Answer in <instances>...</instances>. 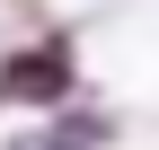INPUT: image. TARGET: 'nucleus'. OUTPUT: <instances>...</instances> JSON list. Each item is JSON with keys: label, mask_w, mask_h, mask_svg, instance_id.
<instances>
[{"label": "nucleus", "mask_w": 159, "mask_h": 150, "mask_svg": "<svg viewBox=\"0 0 159 150\" xmlns=\"http://www.w3.org/2000/svg\"><path fill=\"white\" fill-rule=\"evenodd\" d=\"M106 133H115L106 115H71V124H53V133H27L18 150H106Z\"/></svg>", "instance_id": "f03ea898"}, {"label": "nucleus", "mask_w": 159, "mask_h": 150, "mask_svg": "<svg viewBox=\"0 0 159 150\" xmlns=\"http://www.w3.org/2000/svg\"><path fill=\"white\" fill-rule=\"evenodd\" d=\"M0 88H9V97H35V106H53L71 88V53L62 44H35V53H18L9 71H0Z\"/></svg>", "instance_id": "f257e3e1"}]
</instances>
